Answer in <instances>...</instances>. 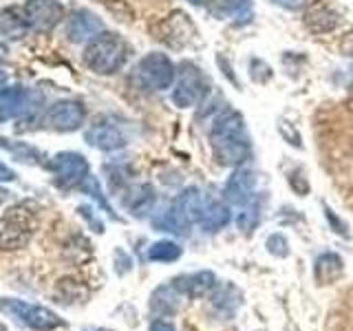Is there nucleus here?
I'll use <instances>...</instances> for the list:
<instances>
[{
    "mask_svg": "<svg viewBox=\"0 0 353 331\" xmlns=\"http://www.w3.org/2000/svg\"><path fill=\"white\" fill-rule=\"evenodd\" d=\"M80 214H82V217H84V219L88 221V223H91V225L95 228V232H97V234H102V232H104V230H102V223H99V221H97V219H95V217L91 214V210H88V208H84V205H82V208H80Z\"/></svg>",
    "mask_w": 353,
    "mask_h": 331,
    "instance_id": "28",
    "label": "nucleus"
},
{
    "mask_svg": "<svg viewBox=\"0 0 353 331\" xmlns=\"http://www.w3.org/2000/svg\"><path fill=\"white\" fill-rule=\"evenodd\" d=\"M181 257V248L172 241H157L148 248V261L157 263H172Z\"/></svg>",
    "mask_w": 353,
    "mask_h": 331,
    "instance_id": "24",
    "label": "nucleus"
},
{
    "mask_svg": "<svg viewBox=\"0 0 353 331\" xmlns=\"http://www.w3.org/2000/svg\"><path fill=\"white\" fill-rule=\"evenodd\" d=\"M51 170L58 177V181L66 188H77L86 181V177L91 174L88 161L80 152H58L51 161Z\"/></svg>",
    "mask_w": 353,
    "mask_h": 331,
    "instance_id": "9",
    "label": "nucleus"
},
{
    "mask_svg": "<svg viewBox=\"0 0 353 331\" xmlns=\"http://www.w3.org/2000/svg\"><path fill=\"white\" fill-rule=\"evenodd\" d=\"M188 3H190V5H196V7H199V5H205V0H188Z\"/></svg>",
    "mask_w": 353,
    "mask_h": 331,
    "instance_id": "33",
    "label": "nucleus"
},
{
    "mask_svg": "<svg viewBox=\"0 0 353 331\" xmlns=\"http://www.w3.org/2000/svg\"><path fill=\"white\" fill-rule=\"evenodd\" d=\"M104 25L95 14L86 9L75 11L69 18V27H66V36L71 42H84V40H93L97 33H102Z\"/></svg>",
    "mask_w": 353,
    "mask_h": 331,
    "instance_id": "13",
    "label": "nucleus"
},
{
    "mask_svg": "<svg viewBox=\"0 0 353 331\" xmlns=\"http://www.w3.org/2000/svg\"><path fill=\"white\" fill-rule=\"evenodd\" d=\"M208 135L214 159L221 166L234 168V166H243L252 157V143L245 130V121H243L241 113H236V110H221L212 119Z\"/></svg>",
    "mask_w": 353,
    "mask_h": 331,
    "instance_id": "1",
    "label": "nucleus"
},
{
    "mask_svg": "<svg viewBox=\"0 0 353 331\" xmlns=\"http://www.w3.org/2000/svg\"><path fill=\"white\" fill-rule=\"evenodd\" d=\"M29 93L22 86L7 88V91H0V121L14 119L25 115L29 110Z\"/></svg>",
    "mask_w": 353,
    "mask_h": 331,
    "instance_id": "15",
    "label": "nucleus"
},
{
    "mask_svg": "<svg viewBox=\"0 0 353 331\" xmlns=\"http://www.w3.org/2000/svg\"><path fill=\"white\" fill-rule=\"evenodd\" d=\"M256 183H259V179L252 170H248V168L234 170L225 183V190H223L225 201L232 205H239V208L252 203L254 199H259L256 197Z\"/></svg>",
    "mask_w": 353,
    "mask_h": 331,
    "instance_id": "10",
    "label": "nucleus"
},
{
    "mask_svg": "<svg viewBox=\"0 0 353 331\" xmlns=\"http://www.w3.org/2000/svg\"><path fill=\"white\" fill-rule=\"evenodd\" d=\"M208 93V80L201 73L199 66L192 62H183L179 66V77H176L174 91H172V102L179 108H190L203 102Z\"/></svg>",
    "mask_w": 353,
    "mask_h": 331,
    "instance_id": "5",
    "label": "nucleus"
},
{
    "mask_svg": "<svg viewBox=\"0 0 353 331\" xmlns=\"http://www.w3.org/2000/svg\"><path fill=\"white\" fill-rule=\"evenodd\" d=\"M36 230V219L25 205H14L0 219V250L14 252L25 248Z\"/></svg>",
    "mask_w": 353,
    "mask_h": 331,
    "instance_id": "4",
    "label": "nucleus"
},
{
    "mask_svg": "<svg viewBox=\"0 0 353 331\" xmlns=\"http://www.w3.org/2000/svg\"><path fill=\"white\" fill-rule=\"evenodd\" d=\"M84 117H86V110L80 102H75V99H62V102L51 106L47 121L53 130L69 132V130L80 128L84 124Z\"/></svg>",
    "mask_w": 353,
    "mask_h": 331,
    "instance_id": "11",
    "label": "nucleus"
},
{
    "mask_svg": "<svg viewBox=\"0 0 353 331\" xmlns=\"http://www.w3.org/2000/svg\"><path fill=\"white\" fill-rule=\"evenodd\" d=\"M20 9L27 27L36 31H51L64 16V9L58 0H27Z\"/></svg>",
    "mask_w": 353,
    "mask_h": 331,
    "instance_id": "7",
    "label": "nucleus"
},
{
    "mask_svg": "<svg viewBox=\"0 0 353 331\" xmlns=\"http://www.w3.org/2000/svg\"><path fill=\"white\" fill-rule=\"evenodd\" d=\"M274 3L285 7V9H298V7L305 5V0H274Z\"/></svg>",
    "mask_w": 353,
    "mask_h": 331,
    "instance_id": "31",
    "label": "nucleus"
},
{
    "mask_svg": "<svg viewBox=\"0 0 353 331\" xmlns=\"http://www.w3.org/2000/svg\"><path fill=\"white\" fill-rule=\"evenodd\" d=\"M181 298H183V294L176 290L174 283L161 285L150 296V309L154 314H159V316H172V314L179 312Z\"/></svg>",
    "mask_w": 353,
    "mask_h": 331,
    "instance_id": "16",
    "label": "nucleus"
},
{
    "mask_svg": "<svg viewBox=\"0 0 353 331\" xmlns=\"http://www.w3.org/2000/svg\"><path fill=\"white\" fill-rule=\"evenodd\" d=\"M219 14L236 22H248L252 18V5L250 0H221Z\"/></svg>",
    "mask_w": 353,
    "mask_h": 331,
    "instance_id": "23",
    "label": "nucleus"
},
{
    "mask_svg": "<svg viewBox=\"0 0 353 331\" xmlns=\"http://www.w3.org/2000/svg\"><path fill=\"white\" fill-rule=\"evenodd\" d=\"M183 296L188 298H201L210 290L216 287V276L212 272H194V274H183L179 279L172 281Z\"/></svg>",
    "mask_w": 353,
    "mask_h": 331,
    "instance_id": "14",
    "label": "nucleus"
},
{
    "mask_svg": "<svg viewBox=\"0 0 353 331\" xmlns=\"http://www.w3.org/2000/svg\"><path fill=\"white\" fill-rule=\"evenodd\" d=\"M241 303V294L236 287H232V285H223V287H219L214 298H212V307L216 309V312L221 314H234L236 312V307Z\"/></svg>",
    "mask_w": 353,
    "mask_h": 331,
    "instance_id": "22",
    "label": "nucleus"
},
{
    "mask_svg": "<svg viewBox=\"0 0 353 331\" xmlns=\"http://www.w3.org/2000/svg\"><path fill=\"white\" fill-rule=\"evenodd\" d=\"M130 82L141 91H163L174 82V64L165 53H148L132 69Z\"/></svg>",
    "mask_w": 353,
    "mask_h": 331,
    "instance_id": "3",
    "label": "nucleus"
},
{
    "mask_svg": "<svg viewBox=\"0 0 353 331\" xmlns=\"http://www.w3.org/2000/svg\"><path fill=\"white\" fill-rule=\"evenodd\" d=\"M7 80H9V73H7L5 66H0V88H5Z\"/></svg>",
    "mask_w": 353,
    "mask_h": 331,
    "instance_id": "32",
    "label": "nucleus"
},
{
    "mask_svg": "<svg viewBox=\"0 0 353 331\" xmlns=\"http://www.w3.org/2000/svg\"><path fill=\"white\" fill-rule=\"evenodd\" d=\"M82 188H84V190H86L88 194H91L93 199H97L99 205H102V208L106 210V212L115 219V214H113V208H110V205H108V201H106V199L102 197V190H99V183H97V179H95L93 174H88V177H86V181L82 183Z\"/></svg>",
    "mask_w": 353,
    "mask_h": 331,
    "instance_id": "25",
    "label": "nucleus"
},
{
    "mask_svg": "<svg viewBox=\"0 0 353 331\" xmlns=\"http://www.w3.org/2000/svg\"><path fill=\"white\" fill-rule=\"evenodd\" d=\"M124 205H126V210L132 217H146L152 210V205H154L152 185L141 183V185L130 188V190L126 192V197H124Z\"/></svg>",
    "mask_w": 353,
    "mask_h": 331,
    "instance_id": "17",
    "label": "nucleus"
},
{
    "mask_svg": "<svg viewBox=\"0 0 353 331\" xmlns=\"http://www.w3.org/2000/svg\"><path fill=\"white\" fill-rule=\"evenodd\" d=\"M16 179V172L9 168L7 163L0 161V181H14Z\"/></svg>",
    "mask_w": 353,
    "mask_h": 331,
    "instance_id": "29",
    "label": "nucleus"
},
{
    "mask_svg": "<svg viewBox=\"0 0 353 331\" xmlns=\"http://www.w3.org/2000/svg\"><path fill=\"white\" fill-rule=\"evenodd\" d=\"M29 31L25 18H22V9H7L0 14V33L7 38H22Z\"/></svg>",
    "mask_w": 353,
    "mask_h": 331,
    "instance_id": "20",
    "label": "nucleus"
},
{
    "mask_svg": "<svg viewBox=\"0 0 353 331\" xmlns=\"http://www.w3.org/2000/svg\"><path fill=\"white\" fill-rule=\"evenodd\" d=\"M150 331H176V329L172 323H168V320H154L150 325Z\"/></svg>",
    "mask_w": 353,
    "mask_h": 331,
    "instance_id": "30",
    "label": "nucleus"
},
{
    "mask_svg": "<svg viewBox=\"0 0 353 331\" xmlns=\"http://www.w3.org/2000/svg\"><path fill=\"white\" fill-rule=\"evenodd\" d=\"M316 281L320 285H329V283H336L338 276L342 274V259L334 252H327V254H320L316 259Z\"/></svg>",
    "mask_w": 353,
    "mask_h": 331,
    "instance_id": "18",
    "label": "nucleus"
},
{
    "mask_svg": "<svg viewBox=\"0 0 353 331\" xmlns=\"http://www.w3.org/2000/svg\"><path fill=\"white\" fill-rule=\"evenodd\" d=\"M128 53H130L128 42L119 33L102 31L84 49V64L99 75H110L126 64Z\"/></svg>",
    "mask_w": 353,
    "mask_h": 331,
    "instance_id": "2",
    "label": "nucleus"
},
{
    "mask_svg": "<svg viewBox=\"0 0 353 331\" xmlns=\"http://www.w3.org/2000/svg\"><path fill=\"white\" fill-rule=\"evenodd\" d=\"M93 331H106V329H93Z\"/></svg>",
    "mask_w": 353,
    "mask_h": 331,
    "instance_id": "35",
    "label": "nucleus"
},
{
    "mask_svg": "<svg viewBox=\"0 0 353 331\" xmlns=\"http://www.w3.org/2000/svg\"><path fill=\"white\" fill-rule=\"evenodd\" d=\"M232 219V212H230V205L225 201H208V208H205V214L201 219V225L205 232H216L221 228H225Z\"/></svg>",
    "mask_w": 353,
    "mask_h": 331,
    "instance_id": "19",
    "label": "nucleus"
},
{
    "mask_svg": "<svg viewBox=\"0 0 353 331\" xmlns=\"http://www.w3.org/2000/svg\"><path fill=\"white\" fill-rule=\"evenodd\" d=\"M0 146H3L5 150H9L22 163H29V166L42 163V152L38 148L29 146V143H25V141H11L7 137H0Z\"/></svg>",
    "mask_w": 353,
    "mask_h": 331,
    "instance_id": "21",
    "label": "nucleus"
},
{
    "mask_svg": "<svg viewBox=\"0 0 353 331\" xmlns=\"http://www.w3.org/2000/svg\"><path fill=\"white\" fill-rule=\"evenodd\" d=\"M86 141L91 143L93 148L97 150H119L126 146V137L124 132H121L113 121L108 119H97L95 124L88 126L86 130Z\"/></svg>",
    "mask_w": 353,
    "mask_h": 331,
    "instance_id": "12",
    "label": "nucleus"
},
{
    "mask_svg": "<svg viewBox=\"0 0 353 331\" xmlns=\"http://www.w3.org/2000/svg\"><path fill=\"white\" fill-rule=\"evenodd\" d=\"M268 250L274 254V257L283 259V257H287V254H290V243H287V239L283 234H272L268 239Z\"/></svg>",
    "mask_w": 353,
    "mask_h": 331,
    "instance_id": "26",
    "label": "nucleus"
},
{
    "mask_svg": "<svg viewBox=\"0 0 353 331\" xmlns=\"http://www.w3.org/2000/svg\"><path fill=\"white\" fill-rule=\"evenodd\" d=\"M0 331H7V327H5L3 323H0Z\"/></svg>",
    "mask_w": 353,
    "mask_h": 331,
    "instance_id": "34",
    "label": "nucleus"
},
{
    "mask_svg": "<svg viewBox=\"0 0 353 331\" xmlns=\"http://www.w3.org/2000/svg\"><path fill=\"white\" fill-rule=\"evenodd\" d=\"M205 208H208V201L201 194V190H199V188H185V190L176 197V201L170 205V212L176 223H179L181 232H185L188 225L201 223Z\"/></svg>",
    "mask_w": 353,
    "mask_h": 331,
    "instance_id": "8",
    "label": "nucleus"
},
{
    "mask_svg": "<svg viewBox=\"0 0 353 331\" xmlns=\"http://www.w3.org/2000/svg\"><path fill=\"white\" fill-rule=\"evenodd\" d=\"M325 217H327L329 225H331V230L336 232V234H342L345 239H349V237H351V234H349V228H347V223H345V221H340V219L334 214V210H331L329 205H325Z\"/></svg>",
    "mask_w": 353,
    "mask_h": 331,
    "instance_id": "27",
    "label": "nucleus"
},
{
    "mask_svg": "<svg viewBox=\"0 0 353 331\" xmlns=\"http://www.w3.org/2000/svg\"><path fill=\"white\" fill-rule=\"evenodd\" d=\"M5 312H9L11 316H16V320H20L22 325H27L29 329L36 331H53L62 327V318L58 314H53L51 309L44 307H36L22 301H3Z\"/></svg>",
    "mask_w": 353,
    "mask_h": 331,
    "instance_id": "6",
    "label": "nucleus"
}]
</instances>
